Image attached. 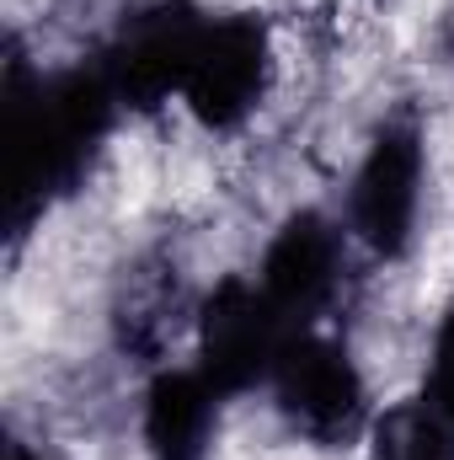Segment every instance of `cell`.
<instances>
[{"label": "cell", "mask_w": 454, "mask_h": 460, "mask_svg": "<svg viewBox=\"0 0 454 460\" xmlns=\"http://www.w3.org/2000/svg\"><path fill=\"white\" fill-rule=\"evenodd\" d=\"M118 113H123V102L108 86L97 59L43 75L11 49L5 92H0L5 230H11V241H22L54 204H65L75 188H86Z\"/></svg>", "instance_id": "6da1fadb"}, {"label": "cell", "mask_w": 454, "mask_h": 460, "mask_svg": "<svg viewBox=\"0 0 454 460\" xmlns=\"http://www.w3.org/2000/svg\"><path fill=\"white\" fill-rule=\"evenodd\" d=\"M267 391H273V407L284 412V423L321 450H347L374 429L369 385H363L347 343L316 332V327L289 338V348L273 364Z\"/></svg>", "instance_id": "7a4b0ae2"}, {"label": "cell", "mask_w": 454, "mask_h": 460, "mask_svg": "<svg viewBox=\"0 0 454 460\" xmlns=\"http://www.w3.org/2000/svg\"><path fill=\"white\" fill-rule=\"evenodd\" d=\"M204 27H209V11L193 0H139L134 11H123L113 38L97 54L118 102L134 113H150V108L182 97V81H188Z\"/></svg>", "instance_id": "3957f363"}, {"label": "cell", "mask_w": 454, "mask_h": 460, "mask_svg": "<svg viewBox=\"0 0 454 460\" xmlns=\"http://www.w3.org/2000/svg\"><path fill=\"white\" fill-rule=\"evenodd\" d=\"M423 177H428V150H423L417 118H385L353 172V188H347V230L374 257L401 262L412 252L417 215H423Z\"/></svg>", "instance_id": "277c9868"}, {"label": "cell", "mask_w": 454, "mask_h": 460, "mask_svg": "<svg viewBox=\"0 0 454 460\" xmlns=\"http://www.w3.org/2000/svg\"><path fill=\"white\" fill-rule=\"evenodd\" d=\"M267 75H273L267 22L251 11H220V16H209V27L198 38V54L182 81V102L204 128L230 134L262 108Z\"/></svg>", "instance_id": "5b68a950"}, {"label": "cell", "mask_w": 454, "mask_h": 460, "mask_svg": "<svg viewBox=\"0 0 454 460\" xmlns=\"http://www.w3.org/2000/svg\"><path fill=\"white\" fill-rule=\"evenodd\" d=\"M294 332L300 327H289L273 311V300L257 289V279H225L209 289V300L198 311V369L225 396H246L273 380V364Z\"/></svg>", "instance_id": "8992f818"}, {"label": "cell", "mask_w": 454, "mask_h": 460, "mask_svg": "<svg viewBox=\"0 0 454 460\" xmlns=\"http://www.w3.org/2000/svg\"><path fill=\"white\" fill-rule=\"evenodd\" d=\"M342 262H347L342 230L321 209H300L267 241L262 268H257V289L273 300V311L289 327L305 332L332 311V300L342 289Z\"/></svg>", "instance_id": "52a82bcc"}, {"label": "cell", "mask_w": 454, "mask_h": 460, "mask_svg": "<svg viewBox=\"0 0 454 460\" xmlns=\"http://www.w3.org/2000/svg\"><path fill=\"white\" fill-rule=\"evenodd\" d=\"M225 391L193 364V369H161L144 391V456L150 460H209Z\"/></svg>", "instance_id": "ba28073f"}, {"label": "cell", "mask_w": 454, "mask_h": 460, "mask_svg": "<svg viewBox=\"0 0 454 460\" xmlns=\"http://www.w3.org/2000/svg\"><path fill=\"white\" fill-rule=\"evenodd\" d=\"M369 439H374V460H454V434L417 407V396L380 412Z\"/></svg>", "instance_id": "9c48e42d"}, {"label": "cell", "mask_w": 454, "mask_h": 460, "mask_svg": "<svg viewBox=\"0 0 454 460\" xmlns=\"http://www.w3.org/2000/svg\"><path fill=\"white\" fill-rule=\"evenodd\" d=\"M417 407L454 434V305L444 311V322L433 332V353H428V369H423Z\"/></svg>", "instance_id": "30bf717a"}, {"label": "cell", "mask_w": 454, "mask_h": 460, "mask_svg": "<svg viewBox=\"0 0 454 460\" xmlns=\"http://www.w3.org/2000/svg\"><path fill=\"white\" fill-rule=\"evenodd\" d=\"M5 460H43V456H38V450H27L22 439H11V445H5Z\"/></svg>", "instance_id": "8fae6325"}]
</instances>
